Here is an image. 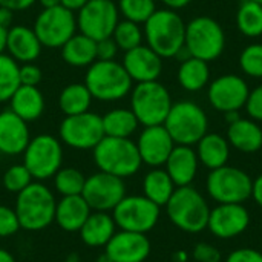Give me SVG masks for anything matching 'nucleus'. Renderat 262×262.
<instances>
[{
    "instance_id": "nucleus-1",
    "label": "nucleus",
    "mask_w": 262,
    "mask_h": 262,
    "mask_svg": "<svg viewBox=\"0 0 262 262\" xmlns=\"http://www.w3.org/2000/svg\"><path fill=\"white\" fill-rule=\"evenodd\" d=\"M147 46L161 58H173L184 49L186 23L173 9H157L144 23Z\"/></svg>"
},
{
    "instance_id": "nucleus-2",
    "label": "nucleus",
    "mask_w": 262,
    "mask_h": 262,
    "mask_svg": "<svg viewBox=\"0 0 262 262\" xmlns=\"http://www.w3.org/2000/svg\"><path fill=\"white\" fill-rule=\"evenodd\" d=\"M164 207L170 223L177 229L193 235L207 229L210 207L195 187H177Z\"/></svg>"
},
{
    "instance_id": "nucleus-3",
    "label": "nucleus",
    "mask_w": 262,
    "mask_h": 262,
    "mask_svg": "<svg viewBox=\"0 0 262 262\" xmlns=\"http://www.w3.org/2000/svg\"><path fill=\"white\" fill-rule=\"evenodd\" d=\"M132 78L124 66L115 60H95L86 72L84 84L92 98L100 101H118L132 91Z\"/></svg>"
},
{
    "instance_id": "nucleus-4",
    "label": "nucleus",
    "mask_w": 262,
    "mask_h": 262,
    "mask_svg": "<svg viewBox=\"0 0 262 262\" xmlns=\"http://www.w3.org/2000/svg\"><path fill=\"white\" fill-rule=\"evenodd\" d=\"M55 206L57 201L45 184L31 183L26 189L17 193L14 210L21 229L37 232L49 227L54 221Z\"/></svg>"
},
{
    "instance_id": "nucleus-5",
    "label": "nucleus",
    "mask_w": 262,
    "mask_h": 262,
    "mask_svg": "<svg viewBox=\"0 0 262 262\" xmlns=\"http://www.w3.org/2000/svg\"><path fill=\"white\" fill-rule=\"evenodd\" d=\"M94 161L101 172L127 178L135 175L143 161L137 143L130 138L104 137L94 149Z\"/></svg>"
},
{
    "instance_id": "nucleus-6",
    "label": "nucleus",
    "mask_w": 262,
    "mask_h": 262,
    "mask_svg": "<svg viewBox=\"0 0 262 262\" xmlns=\"http://www.w3.org/2000/svg\"><path fill=\"white\" fill-rule=\"evenodd\" d=\"M172 104L167 88L158 80L137 83L130 91V111L144 127L164 124Z\"/></svg>"
},
{
    "instance_id": "nucleus-7",
    "label": "nucleus",
    "mask_w": 262,
    "mask_h": 262,
    "mask_svg": "<svg viewBox=\"0 0 262 262\" xmlns=\"http://www.w3.org/2000/svg\"><path fill=\"white\" fill-rule=\"evenodd\" d=\"M184 48L190 57L204 61H213L221 57L226 48V34L223 26L212 17L200 15L186 23Z\"/></svg>"
},
{
    "instance_id": "nucleus-8",
    "label": "nucleus",
    "mask_w": 262,
    "mask_h": 262,
    "mask_svg": "<svg viewBox=\"0 0 262 262\" xmlns=\"http://www.w3.org/2000/svg\"><path fill=\"white\" fill-rule=\"evenodd\" d=\"M164 127L175 144L193 146L207 134L209 118L196 103L180 101L172 104Z\"/></svg>"
},
{
    "instance_id": "nucleus-9",
    "label": "nucleus",
    "mask_w": 262,
    "mask_h": 262,
    "mask_svg": "<svg viewBox=\"0 0 262 262\" xmlns=\"http://www.w3.org/2000/svg\"><path fill=\"white\" fill-rule=\"evenodd\" d=\"M253 180L247 172L233 166H223L210 170L206 189L218 204H244L252 198Z\"/></svg>"
},
{
    "instance_id": "nucleus-10",
    "label": "nucleus",
    "mask_w": 262,
    "mask_h": 262,
    "mask_svg": "<svg viewBox=\"0 0 262 262\" xmlns=\"http://www.w3.org/2000/svg\"><path fill=\"white\" fill-rule=\"evenodd\" d=\"M61 143L48 134L31 138L23 152V164L31 172L32 178H37L38 181L54 177L61 169Z\"/></svg>"
},
{
    "instance_id": "nucleus-11",
    "label": "nucleus",
    "mask_w": 262,
    "mask_h": 262,
    "mask_svg": "<svg viewBox=\"0 0 262 262\" xmlns=\"http://www.w3.org/2000/svg\"><path fill=\"white\" fill-rule=\"evenodd\" d=\"M160 206L144 195L124 196L112 210V218L121 230L147 233L160 220Z\"/></svg>"
},
{
    "instance_id": "nucleus-12",
    "label": "nucleus",
    "mask_w": 262,
    "mask_h": 262,
    "mask_svg": "<svg viewBox=\"0 0 262 262\" xmlns=\"http://www.w3.org/2000/svg\"><path fill=\"white\" fill-rule=\"evenodd\" d=\"M34 32L46 48H61L77 31V18L72 11L58 5L45 8L34 21Z\"/></svg>"
},
{
    "instance_id": "nucleus-13",
    "label": "nucleus",
    "mask_w": 262,
    "mask_h": 262,
    "mask_svg": "<svg viewBox=\"0 0 262 262\" xmlns=\"http://www.w3.org/2000/svg\"><path fill=\"white\" fill-rule=\"evenodd\" d=\"M58 134L60 140L72 149H94L104 138L103 120L100 115L89 111L77 115H66L60 123Z\"/></svg>"
},
{
    "instance_id": "nucleus-14",
    "label": "nucleus",
    "mask_w": 262,
    "mask_h": 262,
    "mask_svg": "<svg viewBox=\"0 0 262 262\" xmlns=\"http://www.w3.org/2000/svg\"><path fill=\"white\" fill-rule=\"evenodd\" d=\"M75 18L80 32L98 41L112 37V32L120 21V11L112 0H89L77 11Z\"/></svg>"
},
{
    "instance_id": "nucleus-15",
    "label": "nucleus",
    "mask_w": 262,
    "mask_h": 262,
    "mask_svg": "<svg viewBox=\"0 0 262 262\" xmlns=\"http://www.w3.org/2000/svg\"><path fill=\"white\" fill-rule=\"evenodd\" d=\"M81 196L95 212H109L126 196L123 178L106 172H97L86 178Z\"/></svg>"
},
{
    "instance_id": "nucleus-16",
    "label": "nucleus",
    "mask_w": 262,
    "mask_h": 262,
    "mask_svg": "<svg viewBox=\"0 0 262 262\" xmlns=\"http://www.w3.org/2000/svg\"><path fill=\"white\" fill-rule=\"evenodd\" d=\"M250 88L247 81L236 74H226L215 78L207 88V100L218 112H238L246 106Z\"/></svg>"
},
{
    "instance_id": "nucleus-17",
    "label": "nucleus",
    "mask_w": 262,
    "mask_h": 262,
    "mask_svg": "<svg viewBox=\"0 0 262 262\" xmlns=\"http://www.w3.org/2000/svg\"><path fill=\"white\" fill-rule=\"evenodd\" d=\"M250 226V213L244 204H218L210 209L207 230L220 239L243 235Z\"/></svg>"
},
{
    "instance_id": "nucleus-18",
    "label": "nucleus",
    "mask_w": 262,
    "mask_h": 262,
    "mask_svg": "<svg viewBox=\"0 0 262 262\" xmlns=\"http://www.w3.org/2000/svg\"><path fill=\"white\" fill-rule=\"evenodd\" d=\"M137 147L144 164L150 167H161L166 164L170 152L173 150L175 141L172 140L164 124L147 126L140 134Z\"/></svg>"
},
{
    "instance_id": "nucleus-19",
    "label": "nucleus",
    "mask_w": 262,
    "mask_h": 262,
    "mask_svg": "<svg viewBox=\"0 0 262 262\" xmlns=\"http://www.w3.org/2000/svg\"><path fill=\"white\" fill-rule=\"evenodd\" d=\"M112 262H144L150 255V241L144 233L115 232L104 252Z\"/></svg>"
},
{
    "instance_id": "nucleus-20",
    "label": "nucleus",
    "mask_w": 262,
    "mask_h": 262,
    "mask_svg": "<svg viewBox=\"0 0 262 262\" xmlns=\"http://www.w3.org/2000/svg\"><path fill=\"white\" fill-rule=\"evenodd\" d=\"M121 64L132 81L137 83L155 81L163 72V58L147 45H140L130 51H126Z\"/></svg>"
},
{
    "instance_id": "nucleus-21",
    "label": "nucleus",
    "mask_w": 262,
    "mask_h": 262,
    "mask_svg": "<svg viewBox=\"0 0 262 262\" xmlns=\"http://www.w3.org/2000/svg\"><path fill=\"white\" fill-rule=\"evenodd\" d=\"M28 123L11 109L0 112V154L12 157L23 154L29 143Z\"/></svg>"
},
{
    "instance_id": "nucleus-22",
    "label": "nucleus",
    "mask_w": 262,
    "mask_h": 262,
    "mask_svg": "<svg viewBox=\"0 0 262 262\" xmlns=\"http://www.w3.org/2000/svg\"><path fill=\"white\" fill-rule=\"evenodd\" d=\"M164 166L173 184L177 187H184L190 186L196 178L200 160L196 150H193L192 146L175 144Z\"/></svg>"
},
{
    "instance_id": "nucleus-23",
    "label": "nucleus",
    "mask_w": 262,
    "mask_h": 262,
    "mask_svg": "<svg viewBox=\"0 0 262 262\" xmlns=\"http://www.w3.org/2000/svg\"><path fill=\"white\" fill-rule=\"evenodd\" d=\"M43 45L35 35L34 29L23 25L11 26L6 35V52L17 63H32L38 58Z\"/></svg>"
},
{
    "instance_id": "nucleus-24",
    "label": "nucleus",
    "mask_w": 262,
    "mask_h": 262,
    "mask_svg": "<svg viewBox=\"0 0 262 262\" xmlns=\"http://www.w3.org/2000/svg\"><path fill=\"white\" fill-rule=\"evenodd\" d=\"M227 141L230 147L243 154H256L262 149V129L252 118H238L227 127Z\"/></svg>"
},
{
    "instance_id": "nucleus-25",
    "label": "nucleus",
    "mask_w": 262,
    "mask_h": 262,
    "mask_svg": "<svg viewBox=\"0 0 262 262\" xmlns=\"http://www.w3.org/2000/svg\"><path fill=\"white\" fill-rule=\"evenodd\" d=\"M92 209L81 195L63 196L55 206L54 221L66 232H80Z\"/></svg>"
},
{
    "instance_id": "nucleus-26",
    "label": "nucleus",
    "mask_w": 262,
    "mask_h": 262,
    "mask_svg": "<svg viewBox=\"0 0 262 262\" xmlns=\"http://www.w3.org/2000/svg\"><path fill=\"white\" fill-rule=\"evenodd\" d=\"M9 104V109L28 123L41 117L45 111V97L37 86L20 84L12 94Z\"/></svg>"
},
{
    "instance_id": "nucleus-27",
    "label": "nucleus",
    "mask_w": 262,
    "mask_h": 262,
    "mask_svg": "<svg viewBox=\"0 0 262 262\" xmlns=\"http://www.w3.org/2000/svg\"><path fill=\"white\" fill-rule=\"evenodd\" d=\"M196 155L203 166L213 170L227 164L230 157V144L226 137L207 132L196 143Z\"/></svg>"
},
{
    "instance_id": "nucleus-28",
    "label": "nucleus",
    "mask_w": 262,
    "mask_h": 262,
    "mask_svg": "<svg viewBox=\"0 0 262 262\" xmlns=\"http://www.w3.org/2000/svg\"><path fill=\"white\" fill-rule=\"evenodd\" d=\"M117 224L107 212H94L80 229L81 241L89 247H106L115 235Z\"/></svg>"
},
{
    "instance_id": "nucleus-29",
    "label": "nucleus",
    "mask_w": 262,
    "mask_h": 262,
    "mask_svg": "<svg viewBox=\"0 0 262 262\" xmlns=\"http://www.w3.org/2000/svg\"><path fill=\"white\" fill-rule=\"evenodd\" d=\"M63 60L74 68H89L97 60V41L84 34H74L61 48Z\"/></svg>"
},
{
    "instance_id": "nucleus-30",
    "label": "nucleus",
    "mask_w": 262,
    "mask_h": 262,
    "mask_svg": "<svg viewBox=\"0 0 262 262\" xmlns=\"http://www.w3.org/2000/svg\"><path fill=\"white\" fill-rule=\"evenodd\" d=\"M177 78L184 91L198 92L206 86H209V80H210L209 63L201 58L187 57L186 60L181 61L177 72Z\"/></svg>"
},
{
    "instance_id": "nucleus-31",
    "label": "nucleus",
    "mask_w": 262,
    "mask_h": 262,
    "mask_svg": "<svg viewBox=\"0 0 262 262\" xmlns=\"http://www.w3.org/2000/svg\"><path fill=\"white\" fill-rule=\"evenodd\" d=\"M175 189H177V186L173 184V181L169 177V173L166 172V169L154 167L150 172L146 173V177L143 180L144 196L149 198L152 203H155L160 207L167 204V201L170 200Z\"/></svg>"
},
{
    "instance_id": "nucleus-32",
    "label": "nucleus",
    "mask_w": 262,
    "mask_h": 262,
    "mask_svg": "<svg viewBox=\"0 0 262 262\" xmlns=\"http://www.w3.org/2000/svg\"><path fill=\"white\" fill-rule=\"evenodd\" d=\"M104 137L115 138H130V135L138 129L140 123L130 109H112L101 117Z\"/></svg>"
},
{
    "instance_id": "nucleus-33",
    "label": "nucleus",
    "mask_w": 262,
    "mask_h": 262,
    "mask_svg": "<svg viewBox=\"0 0 262 262\" xmlns=\"http://www.w3.org/2000/svg\"><path fill=\"white\" fill-rule=\"evenodd\" d=\"M92 103V95L84 83L68 84L58 97V106L64 115H77L88 112Z\"/></svg>"
},
{
    "instance_id": "nucleus-34",
    "label": "nucleus",
    "mask_w": 262,
    "mask_h": 262,
    "mask_svg": "<svg viewBox=\"0 0 262 262\" xmlns=\"http://www.w3.org/2000/svg\"><path fill=\"white\" fill-rule=\"evenodd\" d=\"M236 26L239 32L249 38L262 35V3L244 0L236 12Z\"/></svg>"
},
{
    "instance_id": "nucleus-35",
    "label": "nucleus",
    "mask_w": 262,
    "mask_h": 262,
    "mask_svg": "<svg viewBox=\"0 0 262 262\" xmlns=\"http://www.w3.org/2000/svg\"><path fill=\"white\" fill-rule=\"evenodd\" d=\"M18 63L8 54H0V103L9 101L20 86Z\"/></svg>"
},
{
    "instance_id": "nucleus-36",
    "label": "nucleus",
    "mask_w": 262,
    "mask_h": 262,
    "mask_svg": "<svg viewBox=\"0 0 262 262\" xmlns=\"http://www.w3.org/2000/svg\"><path fill=\"white\" fill-rule=\"evenodd\" d=\"M86 177L74 167H63L54 175V187L61 196L81 195Z\"/></svg>"
},
{
    "instance_id": "nucleus-37",
    "label": "nucleus",
    "mask_w": 262,
    "mask_h": 262,
    "mask_svg": "<svg viewBox=\"0 0 262 262\" xmlns=\"http://www.w3.org/2000/svg\"><path fill=\"white\" fill-rule=\"evenodd\" d=\"M143 37H144V32L141 31L140 25L126 18L120 20L112 32V38L117 43L118 49L124 52L143 45Z\"/></svg>"
},
{
    "instance_id": "nucleus-38",
    "label": "nucleus",
    "mask_w": 262,
    "mask_h": 262,
    "mask_svg": "<svg viewBox=\"0 0 262 262\" xmlns=\"http://www.w3.org/2000/svg\"><path fill=\"white\" fill-rule=\"evenodd\" d=\"M118 11L126 20L144 25L157 11L155 0H118Z\"/></svg>"
},
{
    "instance_id": "nucleus-39",
    "label": "nucleus",
    "mask_w": 262,
    "mask_h": 262,
    "mask_svg": "<svg viewBox=\"0 0 262 262\" xmlns=\"http://www.w3.org/2000/svg\"><path fill=\"white\" fill-rule=\"evenodd\" d=\"M239 68L252 78H262V43H252L243 49L239 54Z\"/></svg>"
},
{
    "instance_id": "nucleus-40",
    "label": "nucleus",
    "mask_w": 262,
    "mask_h": 262,
    "mask_svg": "<svg viewBox=\"0 0 262 262\" xmlns=\"http://www.w3.org/2000/svg\"><path fill=\"white\" fill-rule=\"evenodd\" d=\"M32 183V175L25 164L11 166L3 175V186L8 192L18 193Z\"/></svg>"
},
{
    "instance_id": "nucleus-41",
    "label": "nucleus",
    "mask_w": 262,
    "mask_h": 262,
    "mask_svg": "<svg viewBox=\"0 0 262 262\" xmlns=\"http://www.w3.org/2000/svg\"><path fill=\"white\" fill-rule=\"evenodd\" d=\"M18 229L21 227L15 210L6 206H0V238L12 236L18 232Z\"/></svg>"
},
{
    "instance_id": "nucleus-42",
    "label": "nucleus",
    "mask_w": 262,
    "mask_h": 262,
    "mask_svg": "<svg viewBox=\"0 0 262 262\" xmlns=\"http://www.w3.org/2000/svg\"><path fill=\"white\" fill-rule=\"evenodd\" d=\"M192 256L196 262H221L223 261V256H221V252L209 244V243H198L195 247H193V252H192Z\"/></svg>"
},
{
    "instance_id": "nucleus-43",
    "label": "nucleus",
    "mask_w": 262,
    "mask_h": 262,
    "mask_svg": "<svg viewBox=\"0 0 262 262\" xmlns=\"http://www.w3.org/2000/svg\"><path fill=\"white\" fill-rule=\"evenodd\" d=\"M244 107L247 111L249 118L255 121H262V84L250 91Z\"/></svg>"
},
{
    "instance_id": "nucleus-44",
    "label": "nucleus",
    "mask_w": 262,
    "mask_h": 262,
    "mask_svg": "<svg viewBox=\"0 0 262 262\" xmlns=\"http://www.w3.org/2000/svg\"><path fill=\"white\" fill-rule=\"evenodd\" d=\"M20 84L25 86H37L41 81V69L34 63H23L18 69Z\"/></svg>"
},
{
    "instance_id": "nucleus-45",
    "label": "nucleus",
    "mask_w": 262,
    "mask_h": 262,
    "mask_svg": "<svg viewBox=\"0 0 262 262\" xmlns=\"http://www.w3.org/2000/svg\"><path fill=\"white\" fill-rule=\"evenodd\" d=\"M226 262H262V253L256 249L243 247V249L233 250L227 256Z\"/></svg>"
},
{
    "instance_id": "nucleus-46",
    "label": "nucleus",
    "mask_w": 262,
    "mask_h": 262,
    "mask_svg": "<svg viewBox=\"0 0 262 262\" xmlns=\"http://www.w3.org/2000/svg\"><path fill=\"white\" fill-rule=\"evenodd\" d=\"M118 51L120 49L112 37L97 41V60H114Z\"/></svg>"
},
{
    "instance_id": "nucleus-47",
    "label": "nucleus",
    "mask_w": 262,
    "mask_h": 262,
    "mask_svg": "<svg viewBox=\"0 0 262 262\" xmlns=\"http://www.w3.org/2000/svg\"><path fill=\"white\" fill-rule=\"evenodd\" d=\"M37 0H0V6L8 8L11 11H25L31 8Z\"/></svg>"
},
{
    "instance_id": "nucleus-48",
    "label": "nucleus",
    "mask_w": 262,
    "mask_h": 262,
    "mask_svg": "<svg viewBox=\"0 0 262 262\" xmlns=\"http://www.w3.org/2000/svg\"><path fill=\"white\" fill-rule=\"evenodd\" d=\"M252 198H253V201L259 207H262V173H259L253 180V184H252Z\"/></svg>"
},
{
    "instance_id": "nucleus-49",
    "label": "nucleus",
    "mask_w": 262,
    "mask_h": 262,
    "mask_svg": "<svg viewBox=\"0 0 262 262\" xmlns=\"http://www.w3.org/2000/svg\"><path fill=\"white\" fill-rule=\"evenodd\" d=\"M12 18H14V11L0 6V26L5 29H9L12 25Z\"/></svg>"
},
{
    "instance_id": "nucleus-50",
    "label": "nucleus",
    "mask_w": 262,
    "mask_h": 262,
    "mask_svg": "<svg viewBox=\"0 0 262 262\" xmlns=\"http://www.w3.org/2000/svg\"><path fill=\"white\" fill-rule=\"evenodd\" d=\"M190 2L192 0H161V3L166 5L167 9H173V11L186 8L187 5H190Z\"/></svg>"
},
{
    "instance_id": "nucleus-51",
    "label": "nucleus",
    "mask_w": 262,
    "mask_h": 262,
    "mask_svg": "<svg viewBox=\"0 0 262 262\" xmlns=\"http://www.w3.org/2000/svg\"><path fill=\"white\" fill-rule=\"evenodd\" d=\"M89 0H60V3H61V6H64L66 9H69V11H78L80 8H83L86 3H88Z\"/></svg>"
},
{
    "instance_id": "nucleus-52",
    "label": "nucleus",
    "mask_w": 262,
    "mask_h": 262,
    "mask_svg": "<svg viewBox=\"0 0 262 262\" xmlns=\"http://www.w3.org/2000/svg\"><path fill=\"white\" fill-rule=\"evenodd\" d=\"M187 259H189V255H187V252H184V250H178V252H175L173 256H172V261L173 262H187Z\"/></svg>"
},
{
    "instance_id": "nucleus-53",
    "label": "nucleus",
    "mask_w": 262,
    "mask_h": 262,
    "mask_svg": "<svg viewBox=\"0 0 262 262\" xmlns=\"http://www.w3.org/2000/svg\"><path fill=\"white\" fill-rule=\"evenodd\" d=\"M6 35H8V29L0 26V54L6 51Z\"/></svg>"
},
{
    "instance_id": "nucleus-54",
    "label": "nucleus",
    "mask_w": 262,
    "mask_h": 262,
    "mask_svg": "<svg viewBox=\"0 0 262 262\" xmlns=\"http://www.w3.org/2000/svg\"><path fill=\"white\" fill-rule=\"evenodd\" d=\"M0 262H15V259L9 252H6L5 249H0Z\"/></svg>"
},
{
    "instance_id": "nucleus-55",
    "label": "nucleus",
    "mask_w": 262,
    "mask_h": 262,
    "mask_svg": "<svg viewBox=\"0 0 262 262\" xmlns=\"http://www.w3.org/2000/svg\"><path fill=\"white\" fill-rule=\"evenodd\" d=\"M38 2H40V5L43 6V9H45V8H54V6L61 5L60 0H38Z\"/></svg>"
},
{
    "instance_id": "nucleus-56",
    "label": "nucleus",
    "mask_w": 262,
    "mask_h": 262,
    "mask_svg": "<svg viewBox=\"0 0 262 262\" xmlns=\"http://www.w3.org/2000/svg\"><path fill=\"white\" fill-rule=\"evenodd\" d=\"M226 115V121L230 124V123H233V121H236L238 118H239V114L238 112H227V114H224Z\"/></svg>"
},
{
    "instance_id": "nucleus-57",
    "label": "nucleus",
    "mask_w": 262,
    "mask_h": 262,
    "mask_svg": "<svg viewBox=\"0 0 262 262\" xmlns=\"http://www.w3.org/2000/svg\"><path fill=\"white\" fill-rule=\"evenodd\" d=\"M66 262H80V258L77 253H71L68 258H66Z\"/></svg>"
},
{
    "instance_id": "nucleus-58",
    "label": "nucleus",
    "mask_w": 262,
    "mask_h": 262,
    "mask_svg": "<svg viewBox=\"0 0 262 262\" xmlns=\"http://www.w3.org/2000/svg\"><path fill=\"white\" fill-rule=\"evenodd\" d=\"M97 262H112V259H111L106 253H103V255H100V256H98Z\"/></svg>"
},
{
    "instance_id": "nucleus-59",
    "label": "nucleus",
    "mask_w": 262,
    "mask_h": 262,
    "mask_svg": "<svg viewBox=\"0 0 262 262\" xmlns=\"http://www.w3.org/2000/svg\"><path fill=\"white\" fill-rule=\"evenodd\" d=\"M255 2H259V3H262V0H255Z\"/></svg>"
}]
</instances>
